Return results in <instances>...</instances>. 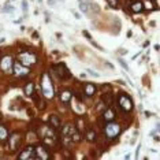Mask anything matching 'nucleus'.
<instances>
[{"label":"nucleus","instance_id":"nucleus-23","mask_svg":"<svg viewBox=\"0 0 160 160\" xmlns=\"http://www.w3.org/2000/svg\"><path fill=\"white\" fill-rule=\"evenodd\" d=\"M14 11H15V8L12 7V6H8V4L3 8V12H8V14H12Z\"/></svg>","mask_w":160,"mask_h":160},{"label":"nucleus","instance_id":"nucleus-17","mask_svg":"<svg viewBox=\"0 0 160 160\" xmlns=\"http://www.w3.org/2000/svg\"><path fill=\"white\" fill-rule=\"evenodd\" d=\"M80 8L82 12H89V1L86 0H80Z\"/></svg>","mask_w":160,"mask_h":160},{"label":"nucleus","instance_id":"nucleus-22","mask_svg":"<svg viewBox=\"0 0 160 160\" xmlns=\"http://www.w3.org/2000/svg\"><path fill=\"white\" fill-rule=\"evenodd\" d=\"M70 138H71L73 141H75V142H77V141H80V140H81V136H80V133H78V132L75 130V132H74V133L71 134V136H70Z\"/></svg>","mask_w":160,"mask_h":160},{"label":"nucleus","instance_id":"nucleus-13","mask_svg":"<svg viewBox=\"0 0 160 160\" xmlns=\"http://www.w3.org/2000/svg\"><path fill=\"white\" fill-rule=\"evenodd\" d=\"M49 124L53 129H59L60 127V120L58 116H49Z\"/></svg>","mask_w":160,"mask_h":160},{"label":"nucleus","instance_id":"nucleus-27","mask_svg":"<svg viewBox=\"0 0 160 160\" xmlns=\"http://www.w3.org/2000/svg\"><path fill=\"white\" fill-rule=\"evenodd\" d=\"M88 73H89V74H90V75L96 77V78H97V77H99V74H97V73H95V71H92V70H88Z\"/></svg>","mask_w":160,"mask_h":160},{"label":"nucleus","instance_id":"nucleus-2","mask_svg":"<svg viewBox=\"0 0 160 160\" xmlns=\"http://www.w3.org/2000/svg\"><path fill=\"white\" fill-rule=\"evenodd\" d=\"M41 89H43V95L45 97H53V88H52V82L49 80V77L47 74H44L43 81H41Z\"/></svg>","mask_w":160,"mask_h":160},{"label":"nucleus","instance_id":"nucleus-24","mask_svg":"<svg viewBox=\"0 0 160 160\" xmlns=\"http://www.w3.org/2000/svg\"><path fill=\"white\" fill-rule=\"evenodd\" d=\"M108 4H110V7L111 8H116L118 7V0H107Z\"/></svg>","mask_w":160,"mask_h":160},{"label":"nucleus","instance_id":"nucleus-1","mask_svg":"<svg viewBox=\"0 0 160 160\" xmlns=\"http://www.w3.org/2000/svg\"><path fill=\"white\" fill-rule=\"evenodd\" d=\"M118 105H119V108L123 112H129V111H132L133 110L132 99H130L127 95H123V93L118 96Z\"/></svg>","mask_w":160,"mask_h":160},{"label":"nucleus","instance_id":"nucleus-8","mask_svg":"<svg viewBox=\"0 0 160 160\" xmlns=\"http://www.w3.org/2000/svg\"><path fill=\"white\" fill-rule=\"evenodd\" d=\"M34 155H36V159H41V160L49 159V153L47 152V149L44 146H37V148H34Z\"/></svg>","mask_w":160,"mask_h":160},{"label":"nucleus","instance_id":"nucleus-26","mask_svg":"<svg viewBox=\"0 0 160 160\" xmlns=\"http://www.w3.org/2000/svg\"><path fill=\"white\" fill-rule=\"evenodd\" d=\"M22 10H23L25 12L28 11V1H26V0H23V1H22Z\"/></svg>","mask_w":160,"mask_h":160},{"label":"nucleus","instance_id":"nucleus-5","mask_svg":"<svg viewBox=\"0 0 160 160\" xmlns=\"http://www.w3.org/2000/svg\"><path fill=\"white\" fill-rule=\"evenodd\" d=\"M53 71L58 74V77L59 78H63V80H67V78H70V71H68V68L66 64H56L55 67H53Z\"/></svg>","mask_w":160,"mask_h":160},{"label":"nucleus","instance_id":"nucleus-14","mask_svg":"<svg viewBox=\"0 0 160 160\" xmlns=\"http://www.w3.org/2000/svg\"><path fill=\"white\" fill-rule=\"evenodd\" d=\"M33 92H34V85H33L32 82H28L26 86H25V95L30 97L33 95Z\"/></svg>","mask_w":160,"mask_h":160},{"label":"nucleus","instance_id":"nucleus-4","mask_svg":"<svg viewBox=\"0 0 160 160\" xmlns=\"http://www.w3.org/2000/svg\"><path fill=\"white\" fill-rule=\"evenodd\" d=\"M104 133H105V136L108 137V138H115V137L119 136V133H120V127H119V124H116V123H110L105 126L104 129Z\"/></svg>","mask_w":160,"mask_h":160},{"label":"nucleus","instance_id":"nucleus-6","mask_svg":"<svg viewBox=\"0 0 160 160\" xmlns=\"http://www.w3.org/2000/svg\"><path fill=\"white\" fill-rule=\"evenodd\" d=\"M12 70H14V74L18 77H26L29 74V67L23 66L22 63H14L12 64Z\"/></svg>","mask_w":160,"mask_h":160},{"label":"nucleus","instance_id":"nucleus-29","mask_svg":"<svg viewBox=\"0 0 160 160\" xmlns=\"http://www.w3.org/2000/svg\"><path fill=\"white\" fill-rule=\"evenodd\" d=\"M84 36H86V37H88V38H90V34H89L88 32H85V30H84Z\"/></svg>","mask_w":160,"mask_h":160},{"label":"nucleus","instance_id":"nucleus-19","mask_svg":"<svg viewBox=\"0 0 160 160\" xmlns=\"http://www.w3.org/2000/svg\"><path fill=\"white\" fill-rule=\"evenodd\" d=\"M86 140L93 142V141H96V133L93 132V130H88L86 132Z\"/></svg>","mask_w":160,"mask_h":160},{"label":"nucleus","instance_id":"nucleus-10","mask_svg":"<svg viewBox=\"0 0 160 160\" xmlns=\"http://www.w3.org/2000/svg\"><path fill=\"white\" fill-rule=\"evenodd\" d=\"M103 118H104L105 122H112L115 119V112L112 111L111 108H105L104 114H103Z\"/></svg>","mask_w":160,"mask_h":160},{"label":"nucleus","instance_id":"nucleus-3","mask_svg":"<svg viewBox=\"0 0 160 160\" xmlns=\"http://www.w3.org/2000/svg\"><path fill=\"white\" fill-rule=\"evenodd\" d=\"M18 59H19V62L23 66H26V67H30V66H33V64L37 62V58L34 53L32 52H21L19 55H18Z\"/></svg>","mask_w":160,"mask_h":160},{"label":"nucleus","instance_id":"nucleus-25","mask_svg":"<svg viewBox=\"0 0 160 160\" xmlns=\"http://www.w3.org/2000/svg\"><path fill=\"white\" fill-rule=\"evenodd\" d=\"M119 63H120V66H122V67L126 70V71H130V68H129V66L126 64V62H124L123 59H119Z\"/></svg>","mask_w":160,"mask_h":160},{"label":"nucleus","instance_id":"nucleus-21","mask_svg":"<svg viewBox=\"0 0 160 160\" xmlns=\"http://www.w3.org/2000/svg\"><path fill=\"white\" fill-rule=\"evenodd\" d=\"M112 100H114V99H112V95H110V93H108V95H103V101H104L107 105H111Z\"/></svg>","mask_w":160,"mask_h":160},{"label":"nucleus","instance_id":"nucleus-12","mask_svg":"<svg viewBox=\"0 0 160 160\" xmlns=\"http://www.w3.org/2000/svg\"><path fill=\"white\" fill-rule=\"evenodd\" d=\"M19 140L21 137L18 134H12L11 136V140H10V145H11V149H16L18 145H19Z\"/></svg>","mask_w":160,"mask_h":160},{"label":"nucleus","instance_id":"nucleus-11","mask_svg":"<svg viewBox=\"0 0 160 160\" xmlns=\"http://www.w3.org/2000/svg\"><path fill=\"white\" fill-rule=\"evenodd\" d=\"M84 92L86 96H93L95 93H96V85H93V84H88V85H85V88H84Z\"/></svg>","mask_w":160,"mask_h":160},{"label":"nucleus","instance_id":"nucleus-9","mask_svg":"<svg viewBox=\"0 0 160 160\" xmlns=\"http://www.w3.org/2000/svg\"><path fill=\"white\" fill-rule=\"evenodd\" d=\"M19 159H36V155H34V148H33V146L26 148L22 153H19Z\"/></svg>","mask_w":160,"mask_h":160},{"label":"nucleus","instance_id":"nucleus-18","mask_svg":"<svg viewBox=\"0 0 160 160\" xmlns=\"http://www.w3.org/2000/svg\"><path fill=\"white\" fill-rule=\"evenodd\" d=\"M74 132H75V127H74L73 124H68V126H66V129L63 130V134H64V136H68V137H70Z\"/></svg>","mask_w":160,"mask_h":160},{"label":"nucleus","instance_id":"nucleus-7","mask_svg":"<svg viewBox=\"0 0 160 160\" xmlns=\"http://www.w3.org/2000/svg\"><path fill=\"white\" fill-rule=\"evenodd\" d=\"M12 64H14V62H12L11 56H4L1 62H0V68L4 73H10L12 70Z\"/></svg>","mask_w":160,"mask_h":160},{"label":"nucleus","instance_id":"nucleus-16","mask_svg":"<svg viewBox=\"0 0 160 160\" xmlns=\"http://www.w3.org/2000/svg\"><path fill=\"white\" fill-rule=\"evenodd\" d=\"M71 99V93L68 92V90H64V92L60 93V100L63 101V103H68Z\"/></svg>","mask_w":160,"mask_h":160},{"label":"nucleus","instance_id":"nucleus-20","mask_svg":"<svg viewBox=\"0 0 160 160\" xmlns=\"http://www.w3.org/2000/svg\"><path fill=\"white\" fill-rule=\"evenodd\" d=\"M8 137V132H7V129L4 127V126H0V140L3 141L6 140Z\"/></svg>","mask_w":160,"mask_h":160},{"label":"nucleus","instance_id":"nucleus-28","mask_svg":"<svg viewBox=\"0 0 160 160\" xmlns=\"http://www.w3.org/2000/svg\"><path fill=\"white\" fill-rule=\"evenodd\" d=\"M48 4L49 6H53V4H56V0H48Z\"/></svg>","mask_w":160,"mask_h":160},{"label":"nucleus","instance_id":"nucleus-15","mask_svg":"<svg viewBox=\"0 0 160 160\" xmlns=\"http://www.w3.org/2000/svg\"><path fill=\"white\" fill-rule=\"evenodd\" d=\"M142 8H144V4L141 3V1H136V3L132 4V11L133 12H141L142 11Z\"/></svg>","mask_w":160,"mask_h":160}]
</instances>
